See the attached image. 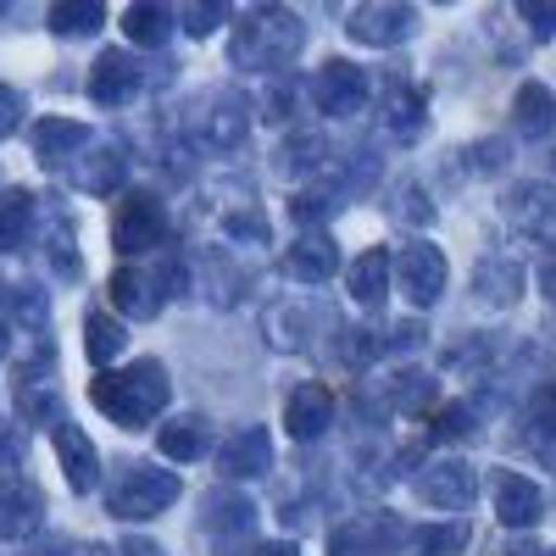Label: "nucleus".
Segmentation results:
<instances>
[{"label":"nucleus","instance_id":"1","mask_svg":"<svg viewBox=\"0 0 556 556\" xmlns=\"http://www.w3.org/2000/svg\"><path fill=\"white\" fill-rule=\"evenodd\" d=\"M301 39H306V28L290 7H256L235 28V62L251 73H278L301 56Z\"/></svg>","mask_w":556,"mask_h":556},{"label":"nucleus","instance_id":"2","mask_svg":"<svg viewBox=\"0 0 556 556\" xmlns=\"http://www.w3.org/2000/svg\"><path fill=\"white\" fill-rule=\"evenodd\" d=\"M96 406L112 417L117 429H146L151 417L167 406L162 362H134V367H117V374H101L96 379Z\"/></svg>","mask_w":556,"mask_h":556},{"label":"nucleus","instance_id":"3","mask_svg":"<svg viewBox=\"0 0 556 556\" xmlns=\"http://www.w3.org/2000/svg\"><path fill=\"white\" fill-rule=\"evenodd\" d=\"M178 473L173 468H156V462H134V468H123V479H112L106 490V513L123 518V523H146L156 513H167V506L178 501Z\"/></svg>","mask_w":556,"mask_h":556},{"label":"nucleus","instance_id":"4","mask_svg":"<svg viewBox=\"0 0 556 556\" xmlns=\"http://www.w3.org/2000/svg\"><path fill=\"white\" fill-rule=\"evenodd\" d=\"M390 278L401 285V295L412 306H434L445 295V251L429 245V240H406L395 256H390Z\"/></svg>","mask_w":556,"mask_h":556},{"label":"nucleus","instance_id":"5","mask_svg":"<svg viewBox=\"0 0 556 556\" xmlns=\"http://www.w3.org/2000/svg\"><path fill=\"white\" fill-rule=\"evenodd\" d=\"M112 245L123 256H146L156 245H167V212L156 195H123L117 217H112Z\"/></svg>","mask_w":556,"mask_h":556},{"label":"nucleus","instance_id":"6","mask_svg":"<svg viewBox=\"0 0 556 556\" xmlns=\"http://www.w3.org/2000/svg\"><path fill=\"white\" fill-rule=\"evenodd\" d=\"M417 495H424L434 513H468L473 506V468L462 456H440L424 468V479H417Z\"/></svg>","mask_w":556,"mask_h":556},{"label":"nucleus","instance_id":"7","mask_svg":"<svg viewBox=\"0 0 556 556\" xmlns=\"http://www.w3.org/2000/svg\"><path fill=\"white\" fill-rule=\"evenodd\" d=\"M312 101H317V112H329V117H356L362 101H367L362 67H351V62H323L317 78H312Z\"/></svg>","mask_w":556,"mask_h":556},{"label":"nucleus","instance_id":"8","mask_svg":"<svg viewBox=\"0 0 556 556\" xmlns=\"http://www.w3.org/2000/svg\"><path fill=\"white\" fill-rule=\"evenodd\" d=\"M267 468H273V440H267L262 424H240L235 434H223V445H217V473H228V479H256V473H267Z\"/></svg>","mask_w":556,"mask_h":556},{"label":"nucleus","instance_id":"9","mask_svg":"<svg viewBox=\"0 0 556 556\" xmlns=\"http://www.w3.org/2000/svg\"><path fill=\"white\" fill-rule=\"evenodd\" d=\"M412 28H417V12H412V7H395V0H374V7H356L351 23H345L351 39L379 45V51H384V45H401Z\"/></svg>","mask_w":556,"mask_h":556},{"label":"nucleus","instance_id":"10","mask_svg":"<svg viewBox=\"0 0 556 556\" xmlns=\"http://www.w3.org/2000/svg\"><path fill=\"white\" fill-rule=\"evenodd\" d=\"M139 84H146L139 62L128 51H106L96 67H89V101L96 106H128L139 96Z\"/></svg>","mask_w":556,"mask_h":556},{"label":"nucleus","instance_id":"11","mask_svg":"<svg viewBox=\"0 0 556 556\" xmlns=\"http://www.w3.org/2000/svg\"><path fill=\"white\" fill-rule=\"evenodd\" d=\"M506 217H513L523 235H534L540 245H556V184H518L506 195Z\"/></svg>","mask_w":556,"mask_h":556},{"label":"nucleus","instance_id":"12","mask_svg":"<svg viewBox=\"0 0 556 556\" xmlns=\"http://www.w3.org/2000/svg\"><path fill=\"white\" fill-rule=\"evenodd\" d=\"M545 513V490L523 473H495V518L506 529H534Z\"/></svg>","mask_w":556,"mask_h":556},{"label":"nucleus","instance_id":"13","mask_svg":"<svg viewBox=\"0 0 556 556\" xmlns=\"http://www.w3.org/2000/svg\"><path fill=\"white\" fill-rule=\"evenodd\" d=\"M56 456H62V473L73 490H96L101 484V451L89 445V434L78 424H56Z\"/></svg>","mask_w":556,"mask_h":556},{"label":"nucleus","instance_id":"14","mask_svg":"<svg viewBox=\"0 0 556 556\" xmlns=\"http://www.w3.org/2000/svg\"><path fill=\"white\" fill-rule=\"evenodd\" d=\"M401 540H406V529L390 518H356L351 529L334 534V556H390Z\"/></svg>","mask_w":556,"mask_h":556},{"label":"nucleus","instance_id":"15","mask_svg":"<svg viewBox=\"0 0 556 556\" xmlns=\"http://www.w3.org/2000/svg\"><path fill=\"white\" fill-rule=\"evenodd\" d=\"M39 523H45V501L34 484L0 490V540H34Z\"/></svg>","mask_w":556,"mask_h":556},{"label":"nucleus","instance_id":"16","mask_svg":"<svg viewBox=\"0 0 556 556\" xmlns=\"http://www.w3.org/2000/svg\"><path fill=\"white\" fill-rule=\"evenodd\" d=\"M78 156H84V151H78ZM123 178H128L123 146H96V151L78 162V173H73V184H78V190H89V195H117Z\"/></svg>","mask_w":556,"mask_h":556},{"label":"nucleus","instance_id":"17","mask_svg":"<svg viewBox=\"0 0 556 556\" xmlns=\"http://www.w3.org/2000/svg\"><path fill=\"white\" fill-rule=\"evenodd\" d=\"M285 424H290L295 440H317L323 429L334 424V395L323 390V384H301L290 395V406H285Z\"/></svg>","mask_w":556,"mask_h":556},{"label":"nucleus","instance_id":"18","mask_svg":"<svg viewBox=\"0 0 556 556\" xmlns=\"http://www.w3.org/2000/svg\"><path fill=\"white\" fill-rule=\"evenodd\" d=\"M245 128H251V112H245V96H240V89H223V96H212L206 139H212L217 151H240V146H245Z\"/></svg>","mask_w":556,"mask_h":556},{"label":"nucleus","instance_id":"19","mask_svg":"<svg viewBox=\"0 0 556 556\" xmlns=\"http://www.w3.org/2000/svg\"><path fill=\"white\" fill-rule=\"evenodd\" d=\"M285 267H290V278H301V285H323V278L340 267L334 240L323 235V228H312V235H301V240L285 251Z\"/></svg>","mask_w":556,"mask_h":556},{"label":"nucleus","instance_id":"20","mask_svg":"<svg viewBox=\"0 0 556 556\" xmlns=\"http://www.w3.org/2000/svg\"><path fill=\"white\" fill-rule=\"evenodd\" d=\"M473 290H479V301L513 306V301L523 295V262H513V256H484L479 273H473Z\"/></svg>","mask_w":556,"mask_h":556},{"label":"nucleus","instance_id":"21","mask_svg":"<svg viewBox=\"0 0 556 556\" xmlns=\"http://www.w3.org/2000/svg\"><path fill=\"white\" fill-rule=\"evenodd\" d=\"M162 456H173V462H201L206 451H212V429H206V417H195V412H184V417H173V424H162Z\"/></svg>","mask_w":556,"mask_h":556},{"label":"nucleus","instance_id":"22","mask_svg":"<svg viewBox=\"0 0 556 556\" xmlns=\"http://www.w3.org/2000/svg\"><path fill=\"white\" fill-rule=\"evenodd\" d=\"M84 146H89V128L73 123V117H45V123H34V151H39V162H67V156H78Z\"/></svg>","mask_w":556,"mask_h":556},{"label":"nucleus","instance_id":"23","mask_svg":"<svg viewBox=\"0 0 556 556\" xmlns=\"http://www.w3.org/2000/svg\"><path fill=\"white\" fill-rule=\"evenodd\" d=\"M513 128L523 134V139H545L551 128H556V96L545 84H523L518 89V101H513Z\"/></svg>","mask_w":556,"mask_h":556},{"label":"nucleus","instance_id":"24","mask_svg":"<svg viewBox=\"0 0 556 556\" xmlns=\"http://www.w3.org/2000/svg\"><path fill=\"white\" fill-rule=\"evenodd\" d=\"M112 306L128 312V317H156V312H162V295H156V285H151V273L117 267V273H112Z\"/></svg>","mask_w":556,"mask_h":556},{"label":"nucleus","instance_id":"25","mask_svg":"<svg viewBox=\"0 0 556 556\" xmlns=\"http://www.w3.org/2000/svg\"><path fill=\"white\" fill-rule=\"evenodd\" d=\"M345 285H351V301L362 306H379L390 295V251H362L345 273Z\"/></svg>","mask_w":556,"mask_h":556},{"label":"nucleus","instance_id":"26","mask_svg":"<svg viewBox=\"0 0 556 556\" xmlns=\"http://www.w3.org/2000/svg\"><path fill=\"white\" fill-rule=\"evenodd\" d=\"M384 128L395 139H417L424 134V96H417V84H390L384 89Z\"/></svg>","mask_w":556,"mask_h":556},{"label":"nucleus","instance_id":"27","mask_svg":"<svg viewBox=\"0 0 556 556\" xmlns=\"http://www.w3.org/2000/svg\"><path fill=\"white\" fill-rule=\"evenodd\" d=\"M529 445L545 462H556V379H545L529 401Z\"/></svg>","mask_w":556,"mask_h":556},{"label":"nucleus","instance_id":"28","mask_svg":"<svg viewBox=\"0 0 556 556\" xmlns=\"http://www.w3.org/2000/svg\"><path fill=\"white\" fill-rule=\"evenodd\" d=\"M123 345H128V334H123L117 317H106V312H89V317H84V351H89V362H96V367L117 362Z\"/></svg>","mask_w":556,"mask_h":556},{"label":"nucleus","instance_id":"29","mask_svg":"<svg viewBox=\"0 0 556 556\" xmlns=\"http://www.w3.org/2000/svg\"><path fill=\"white\" fill-rule=\"evenodd\" d=\"M17 406H23L28 424H51V429L62 424V401H56L51 384H39L34 367H23V379H17Z\"/></svg>","mask_w":556,"mask_h":556},{"label":"nucleus","instance_id":"30","mask_svg":"<svg viewBox=\"0 0 556 556\" xmlns=\"http://www.w3.org/2000/svg\"><path fill=\"white\" fill-rule=\"evenodd\" d=\"M28 228H34V195L7 190V195H0V251H23Z\"/></svg>","mask_w":556,"mask_h":556},{"label":"nucleus","instance_id":"31","mask_svg":"<svg viewBox=\"0 0 556 556\" xmlns=\"http://www.w3.org/2000/svg\"><path fill=\"white\" fill-rule=\"evenodd\" d=\"M123 34L134 39V45H167V34H173V7H128L123 12Z\"/></svg>","mask_w":556,"mask_h":556},{"label":"nucleus","instance_id":"32","mask_svg":"<svg viewBox=\"0 0 556 556\" xmlns=\"http://www.w3.org/2000/svg\"><path fill=\"white\" fill-rule=\"evenodd\" d=\"M206 529H212V534H217V529H223V534H245V529H251V501L217 490V495L206 501Z\"/></svg>","mask_w":556,"mask_h":556},{"label":"nucleus","instance_id":"33","mask_svg":"<svg viewBox=\"0 0 556 556\" xmlns=\"http://www.w3.org/2000/svg\"><path fill=\"white\" fill-rule=\"evenodd\" d=\"M101 7L96 0H62V7H51V28L56 34H96L101 28Z\"/></svg>","mask_w":556,"mask_h":556},{"label":"nucleus","instance_id":"34","mask_svg":"<svg viewBox=\"0 0 556 556\" xmlns=\"http://www.w3.org/2000/svg\"><path fill=\"white\" fill-rule=\"evenodd\" d=\"M412 540V551L417 556H456L462 545H468V529H462V523H434V529H417V534H406Z\"/></svg>","mask_w":556,"mask_h":556},{"label":"nucleus","instance_id":"35","mask_svg":"<svg viewBox=\"0 0 556 556\" xmlns=\"http://www.w3.org/2000/svg\"><path fill=\"white\" fill-rule=\"evenodd\" d=\"M45 251H51V267H56L62 278H73V273H78V251H73V223H67V217H56V223H51V235H45Z\"/></svg>","mask_w":556,"mask_h":556},{"label":"nucleus","instance_id":"36","mask_svg":"<svg viewBox=\"0 0 556 556\" xmlns=\"http://www.w3.org/2000/svg\"><path fill=\"white\" fill-rule=\"evenodd\" d=\"M434 434H440V440H445V434H451V440L473 434V406H468V401H451V406L434 417Z\"/></svg>","mask_w":556,"mask_h":556},{"label":"nucleus","instance_id":"37","mask_svg":"<svg viewBox=\"0 0 556 556\" xmlns=\"http://www.w3.org/2000/svg\"><path fill=\"white\" fill-rule=\"evenodd\" d=\"M374 351H379V334H374V329H345V345H340V356H345L351 367L374 362Z\"/></svg>","mask_w":556,"mask_h":556},{"label":"nucleus","instance_id":"38","mask_svg":"<svg viewBox=\"0 0 556 556\" xmlns=\"http://www.w3.org/2000/svg\"><path fill=\"white\" fill-rule=\"evenodd\" d=\"M223 17H228L223 7H178V12H173V23H184L190 34H212Z\"/></svg>","mask_w":556,"mask_h":556},{"label":"nucleus","instance_id":"39","mask_svg":"<svg viewBox=\"0 0 556 556\" xmlns=\"http://www.w3.org/2000/svg\"><path fill=\"white\" fill-rule=\"evenodd\" d=\"M223 228L235 240H256V245H267V217H256V212H235V217H223Z\"/></svg>","mask_w":556,"mask_h":556},{"label":"nucleus","instance_id":"40","mask_svg":"<svg viewBox=\"0 0 556 556\" xmlns=\"http://www.w3.org/2000/svg\"><path fill=\"white\" fill-rule=\"evenodd\" d=\"M17 123H23V96H17L12 84H0V139H7Z\"/></svg>","mask_w":556,"mask_h":556},{"label":"nucleus","instance_id":"41","mask_svg":"<svg viewBox=\"0 0 556 556\" xmlns=\"http://www.w3.org/2000/svg\"><path fill=\"white\" fill-rule=\"evenodd\" d=\"M329 206H334L329 195H312V190L290 201V212H295V223H317V217H329Z\"/></svg>","mask_w":556,"mask_h":556},{"label":"nucleus","instance_id":"42","mask_svg":"<svg viewBox=\"0 0 556 556\" xmlns=\"http://www.w3.org/2000/svg\"><path fill=\"white\" fill-rule=\"evenodd\" d=\"M506 162V139H484V146H473V167L479 173H495Z\"/></svg>","mask_w":556,"mask_h":556},{"label":"nucleus","instance_id":"43","mask_svg":"<svg viewBox=\"0 0 556 556\" xmlns=\"http://www.w3.org/2000/svg\"><path fill=\"white\" fill-rule=\"evenodd\" d=\"M523 17H529V28H534L540 39L556 34V7H523Z\"/></svg>","mask_w":556,"mask_h":556},{"label":"nucleus","instance_id":"44","mask_svg":"<svg viewBox=\"0 0 556 556\" xmlns=\"http://www.w3.org/2000/svg\"><path fill=\"white\" fill-rule=\"evenodd\" d=\"M17 456H23V440H17V429L7 424V417H0V462H7V468H12Z\"/></svg>","mask_w":556,"mask_h":556},{"label":"nucleus","instance_id":"45","mask_svg":"<svg viewBox=\"0 0 556 556\" xmlns=\"http://www.w3.org/2000/svg\"><path fill=\"white\" fill-rule=\"evenodd\" d=\"M45 556H106L101 545H78V540H62V545H51Z\"/></svg>","mask_w":556,"mask_h":556},{"label":"nucleus","instance_id":"46","mask_svg":"<svg viewBox=\"0 0 556 556\" xmlns=\"http://www.w3.org/2000/svg\"><path fill=\"white\" fill-rule=\"evenodd\" d=\"M540 285L556 295V245H545V262H540Z\"/></svg>","mask_w":556,"mask_h":556},{"label":"nucleus","instance_id":"47","mask_svg":"<svg viewBox=\"0 0 556 556\" xmlns=\"http://www.w3.org/2000/svg\"><path fill=\"white\" fill-rule=\"evenodd\" d=\"M495 556H545L534 540H513V545H506V551H495Z\"/></svg>","mask_w":556,"mask_h":556},{"label":"nucleus","instance_id":"48","mask_svg":"<svg viewBox=\"0 0 556 556\" xmlns=\"http://www.w3.org/2000/svg\"><path fill=\"white\" fill-rule=\"evenodd\" d=\"M123 556H162V545H151V540H128Z\"/></svg>","mask_w":556,"mask_h":556},{"label":"nucleus","instance_id":"49","mask_svg":"<svg viewBox=\"0 0 556 556\" xmlns=\"http://www.w3.org/2000/svg\"><path fill=\"white\" fill-rule=\"evenodd\" d=\"M256 556H301V551H295V545H290V540H273V545H262V551H256Z\"/></svg>","mask_w":556,"mask_h":556},{"label":"nucleus","instance_id":"50","mask_svg":"<svg viewBox=\"0 0 556 556\" xmlns=\"http://www.w3.org/2000/svg\"><path fill=\"white\" fill-rule=\"evenodd\" d=\"M0 356H7V329H0Z\"/></svg>","mask_w":556,"mask_h":556},{"label":"nucleus","instance_id":"51","mask_svg":"<svg viewBox=\"0 0 556 556\" xmlns=\"http://www.w3.org/2000/svg\"><path fill=\"white\" fill-rule=\"evenodd\" d=\"M545 556H556V551H545Z\"/></svg>","mask_w":556,"mask_h":556}]
</instances>
